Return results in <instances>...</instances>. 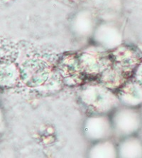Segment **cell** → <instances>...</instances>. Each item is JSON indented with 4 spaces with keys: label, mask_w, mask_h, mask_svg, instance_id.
Listing matches in <instances>:
<instances>
[]
</instances>
